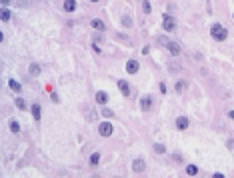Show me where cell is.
I'll list each match as a JSON object with an SVG mask.
<instances>
[{
	"label": "cell",
	"instance_id": "6da1fadb",
	"mask_svg": "<svg viewBox=\"0 0 234 178\" xmlns=\"http://www.w3.org/2000/svg\"><path fill=\"white\" fill-rule=\"evenodd\" d=\"M210 34H212V38H214V40H226V36H228V30H226L222 24H212V28H210Z\"/></svg>",
	"mask_w": 234,
	"mask_h": 178
},
{
	"label": "cell",
	"instance_id": "7a4b0ae2",
	"mask_svg": "<svg viewBox=\"0 0 234 178\" xmlns=\"http://www.w3.org/2000/svg\"><path fill=\"white\" fill-rule=\"evenodd\" d=\"M98 132H100V136H110V134L114 132V128H112L110 122H102L98 126Z\"/></svg>",
	"mask_w": 234,
	"mask_h": 178
},
{
	"label": "cell",
	"instance_id": "3957f363",
	"mask_svg": "<svg viewBox=\"0 0 234 178\" xmlns=\"http://www.w3.org/2000/svg\"><path fill=\"white\" fill-rule=\"evenodd\" d=\"M162 26H164L166 32H172L174 28H176V22H174L172 16H164V22H162Z\"/></svg>",
	"mask_w": 234,
	"mask_h": 178
},
{
	"label": "cell",
	"instance_id": "277c9868",
	"mask_svg": "<svg viewBox=\"0 0 234 178\" xmlns=\"http://www.w3.org/2000/svg\"><path fill=\"white\" fill-rule=\"evenodd\" d=\"M188 126H190V120L186 116H178L176 118V128H178V130H186Z\"/></svg>",
	"mask_w": 234,
	"mask_h": 178
},
{
	"label": "cell",
	"instance_id": "5b68a950",
	"mask_svg": "<svg viewBox=\"0 0 234 178\" xmlns=\"http://www.w3.org/2000/svg\"><path fill=\"white\" fill-rule=\"evenodd\" d=\"M140 108H142V112H148L152 108V96H144V98L140 100Z\"/></svg>",
	"mask_w": 234,
	"mask_h": 178
},
{
	"label": "cell",
	"instance_id": "8992f818",
	"mask_svg": "<svg viewBox=\"0 0 234 178\" xmlns=\"http://www.w3.org/2000/svg\"><path fill=\"white\" fill-rule=\"evenodd\" d=\"M144 168H146V164H144L142 158H136L134 162H132V170L134 172H144Z\"/></svg>",
	"mask_w": 234,
	"mask_h": 178
},
{
	"label": "cell",
	"instance_id": "52a82bcc",
	"mask_svg": "<svg viewBox=\"0 0 234 178\" xmlns=\"http://www.w3.org/2000/svg\"><path fill=\"white\" fill-rule=\"evenodd\" d=\"M126 72L136 74V72H138V62H136V60H128L126 62Z\"/></svg>",
	"mask_w": 234,
	"mask_h": 178
},
{
	"label": "cell",
	"instance_id": "ba28073f",
	"mask_svg": "<svg viewBox=\"0 0 234 178\" xmlns=\"http://www.w3.org/2000/svg\"><path fill=\"white\" fill-rule=\"evenodd\" d=\"M118 88H120V92H122L124 96H128V94H130V86H128L126 80H118Z\"/></svg>",
	"mask_w": 234,
	"mask_h": 178
},
{
	"label": "cell",
	"instance_id": "9c48e42d",
	"mask_svg": "<svg viewBox=\"0 0 234 178\" xmlns=\"http://www.w3.org/2000/svg\"><path fill=\"white\" fill-rule=\"evenodd\" d=\"M96 102H98V104H106V102H108V94L104 92V90L96 92Z\"/></svg>",
	"mask_w": 234,
	"mask_h": 178
},
{
	"label": "cell",
	"instance_id": "30bf717a",
	"mask_svg": "<svg viewBox=\"0 0 234 178\" xmlns=\"http://www.w3.org/2000/svg\"><path fill=\"white\" fill-rule=\"evenodd\" d=\"M90 26H92V28H94V30H104L106 28V26H104V22H102V20H90Z\"/></svg>",
	"mask_w": 234,
	"mask_h": 178
},
{
	"label": "cell",
	"instance_id": "8fae6325",
	"mask_svg": "<svg viewBox=\"0 0 234 178\" xmlns=\"http://www.w3.org/2000/svg\"><path fill=\"white\" fill-rule=\"evenodd\" d=\"M168 50H170V54H174V56L180 54V46L174 44V42H168Z\"/></svg>",
	"mask_w": 234,
	"mask_h": 178
},
{
	"label": "cell",
	"instance_id": "7c38bea8",
	"mask_svg": "<svg viewBox=\"0 0 234 178\" xmlns=\"http://www.w3.org/2000/svg\"><path fill=\"white\" fill-rule=\"evenodd\" d=\"M8 86H10V88H12L14 90V92H20V90H22V86H20V82H18V80H8Z\"/></svg>",
	"mask_w": 234,
	"mask_h": 178
},
{
	"label": "cell",
	"instance_id": "4fadbf2b",
	"mask_svg": "<svg viewBox=\"0 0 234 178\" xmlns=\"http://www.w3.org/2000/svg\"><path fill=\"white\" fill-rule=\"evenodd\" d=\"M30 110H32V116H34V120H40V104H32Z\"/></svg>",
	"mask_w": 234,
	"mask_h": 178
},
{
	"label": "cell",
	"instance_id": "5bb4252c",
	"mask_svg": "<svg viewBox=\"0 0 234 178\" xmlns=\"http://www.w3.org/2000/svg\"><path fill=\"white\" fill-rule=\"evenodd\" d=\"M64 8H66V12H74V10H76V2H74V0H66Z\"/></svg>",
	"mask_w": 234,
	"mask_h": 178
},
{
	"label": "cell",
	"instance_id": "9a60e30c",
	"mask_svg": "<svg viewBox=\"0 0 234 178\" xmlns=\"http://www.w3.org/2000/svg\"><path fill=\"white\" fill-rule=\"evenodd\" d=\"M186 174H188V176H194V174H198V168H196L194 164H188V166H186Z\"/></svg>",
	"mask_w": 234,
	"mask_h": 178
},
{
	"label": "cell",
	"instance_id": "2e32d148",
	"mask_svg": "<svg viewBox=\"0 0 234 178\" xmlns=\"http://www.w3.org/2000/svg\"><path fill=\"white\" fill-rule=\"evenodd\" d=\"M28 72L32 74V76H38V74H40V66H38V64H30V70Z\"/></svg>",
	"mask_w": 234,
	"mask_h": 178
},
{
	"label": "cell",
	"instance_id": "e0dca14e",
	"mask_svg": "<svg viewBox=\"0 0 234 178\" xmlns=\"http://www.w3.org/2000/svg\"><path fill=\"white\" fill-rule=\"evenodd\" d=\"M10 130H12L14 134H16V132H20V124L16 122V120H10Z\"/></svg>",
	"mask_w": 234,
	"mask_h": 178
},
{
	"label": "cell",
	"instance_id": "ac0fdd59",
	"mask_svg": "<svg viewBox=\"0 0 234 178\" xmlns=\"http://www.w3.org/2000/svg\"><path fill=\"white\" fill-rule=\"evenodd\" d=\"M98 160H100V154H98V152L90 154V164H92V166H94V164H98Z\"/></svg>",
	"mask_w": 234,
	"mask_h": 178
},
{
	"label": "cell",
	"instance_id": "d6986e66",
	"mask_svg": "<svg viewBox=\"0 0 234 178\" xmlns=\"http://www.w3.org/2000/svg\"><path fill=\"white\" fill-rule=\"evenodd\" d=\"M0 16H2V20H10V10H8V8H2Z\"/></svg>",
	"mask_w": 234,
	"mask_h": 178
},
{
	"label": "cell",
	"instance_id": "ffe728a7",
	"mask_svg": "<svg viewBox=\"0 0 234 178\" xmlns=\"http://www.w3.org/2000/svg\"><path fill=\"white\" fill-rule=\"evenodd\" d=\"M16 106H18L20 110H26V102L22 98H16Z\"/></svg>",
	"mask_w": 234,
	"mask_h": 178
},
{
	"label": "cell",
	"instance_id": "44dd1931",
	"mask_svg": "<svg viewBox=\"0 0 234 178\" xmlns=\"http://www.w3.org/2000/svg\"><path fill=\"white\" fill-rule=\"evenodd\" d=\"M154 152H158V154H164V152H166V148L162 146V144H154Z\"/></svg>",
	"mask_w": 234,
	"mask_h": 178
},
{
	"label": "cell",
	"instance_id": "7402d4cb",
	"mask_svg": "<svg viewBox=\"0 0 234 178\" xmlns=\"http://www.w3.org/2000/svg\"><path fill=\"white\" fill-rule=\"evenodd\" d=\"M184 88H186V82H184V80H180V82L176 84V90H178V92H182Z\"/></svg>",
	"mask_w": 234,
	"mask_h": 178
},
{
	"label": "cell",
	"instance_id": "603a6c76",
	"mask_svg": "<svg viewBox=\"0 0 234 178\" xmlns=\"http://www.w3.org/2000/svg\"><path fill=\"white\" fill-rule=\"evenodd\" d=\"M102 116H104V118H112V110L104 108V110H102Z\"/></svg>",
	"mask_w": 234,
	"mask_h": 178
},
{
	"label": "cell",
	"instance_id": "cb8c5ba5",
	"mask_svg": "<svg viewBox=\"0 0 234 178\" xmlns=\"http://www.w3.org/2000/svg\"><path fill=\"white\" fill-rule=\"evenodd\" d=\"M122 24H124V26H130L132 22H130V18H128V16H124V18H122Z\"/></svg>",
	"mask_w": 234,
	"mask_h": 178
},
{
	"label": "cell",
	"instance_id": "d4e9b609",
	"mask_svg": "<svg viewBox=\"0 0 234 178\" xmlns=\"http://www.w3.org/2000/svg\"><path fill=\"white\" fill-rule=\"evenodd\" d=\"M150 10H152V8H150V4H148V2H144V12H146V14H150Z\"/></svg>",
	"mask_w": 234,
	"mask_h": 178
},
{
	"label": "cell",
	"instance_id": "484cf974",
	"mask_svg": "<svg viewBox=\"0 0 234 178\" xmlns=\"http://www.w3.org/2000/svg\"><path fill=\"white\" fill-rule=\"evenodd\" d=\"M158 42H160V44H164V46H168V38H164V36H162V38H158Z\"/></svg>",
	"mask_w": 234,
	"mask_h": 178
},
{
	"label": "cell",
	"instance_id": "4316f807",
	"mask_svg": "<svg viewBox=\"0 0 234 178\" xmlns=\"http://www.w3.org/2000/svg\"><path fill=\"white\" fill-rule=\"evenodd\" d=\"M212 178H226V176H224V174H220V172H216V174L212 176Z\"/></svg>",
	"mask_w": 234,
	"mask_h": 178
}]
</instances>
